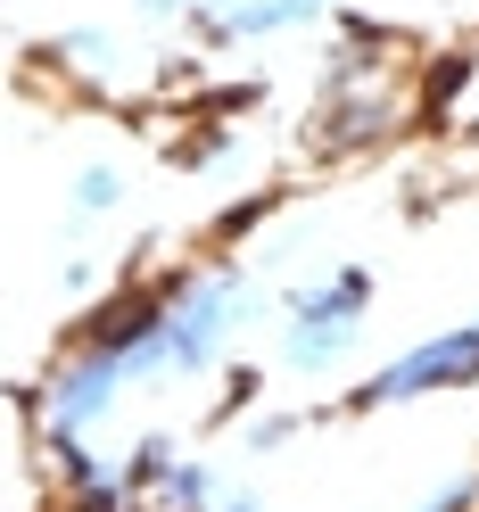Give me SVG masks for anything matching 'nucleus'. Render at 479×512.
Listing matches in <instances>:
<instances>
[{
    "instance_id": "obj_6",
    "label": "nucleus",
    "mask_w": 479,
    "mask_h": 512,
    "mask_svg": "<svg viewBox=\"0 0 479 512\" xmlns=\"http://www.w3.org/2000/svg\"><path fill=\"white\" fill-rule=\"evenodd\" d=\"M405 512H479V471H455V479H438V488L422 504H405Z\"/></svg>"
},
{
    "instance_id": "obj_5",
    "label": "nucleus",
    "mask_w": 479,
    "mask_h": 512,
    "mask_svg": "<svg viewBox=\"0 0 479 512\" xmlns=\"http://www.w3.org/2000/svg\"><path fill=\"white\" fill-rule=\"evenodd\" d=\"M298 438V413H248L240 422V455H281Z\"/></svg>"
},
{
    "instance_id": "obj_7",
    "label": "nucleus",
    "mask_w": 479,
    "mask_h": 512,
    "mask_svg": "<svg viewBox=\"0 0 479 512\" xmlns=\"http://www.w3.org/2000/svg\"><path fill=\"white\" fill-rule=\"evenodd\" d=\"M215 512H265V488H240V479H232V496H223Z\"/></svg>"
},
{
    "instance_id": "obj_4",
    "label": "nucleus",
    "mask_w": 479,
    "mask_h": 512,
    "mask_svg": "<svg viewBox=\"0 0 479 512\" xmlns=\"http://www.w3.org/2000/svg\"><path fill=\"white\" fill-rule=\"evenodd\" d=\"M223 496H232V471L215 455H190V446H174V455L149 471V512H215Z\"/></svg>"
},
{
    "instance_id": "obj_2",
    "label": "nucleus",
    "mask_w": 479,
    "mask_h": 512,
    "mask_svg": "<svg viewBox=\"0 0 479 512\" xmlns=\"http://www.w3.org/2000/svg\"><path fill=\"white\" fill-rule=\"evenodd\" d=\"M50 67L91 83V91H133L141 83V42L116 34V25H58L50 34Z\"/></svg>"
},
{
    "instance_id": "obj_1",
    "label": "nucleus",
    "mask_w": 479,
    "mask_h": 512,
    "mask_svg": "<svg viewBox=\"0 0 479 512\" xmlns=\"http://www.w3.org/2000/svg\"><path fill=\"white\" fill-rule=\"evenodd\" d=\"M372 306H380V273L364 265V256L290 281V290H281V314H273L281 372L290 380H331L347 356H356V339L372 331Z\"/></svg>"
},
{
    "instance_id": "obj_3",
    "label": "nucleus",
    "mask_w": 479,
    "mask_h": 512,
    "mask_svg": "<svg viewBox=\"0 0 479 512\" xmlns=\"http://www.w3.org/2000/svg\"><path fill=\"white\" fill-rule=\"evenodd\" d=\"M133 190H141V174L124 166V157H75L67 166V182H58V207H67V223L75 232H91V223H108V215H124L133 207Z\"/></svg>"
}]
</instances>
